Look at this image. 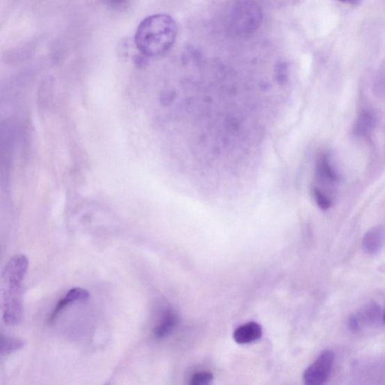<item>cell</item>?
Returning <instances> with one entry per match:
<instances>
[{"instance_id": "obj_7", "label": "cell", "mask_w": 385, "mask_h": 385, "mask_svg": "<svg viewBox=\"0 0 385 385\" xmlns=\"http://www.w3.org/2000/svg\"><path fill=\"white\" fill-rule=\"evenodd\" d=\"M90 297L88 291L81 288H74L70 289L65 296L59 300L56 305L54 311L49 318V323L51 324L55 321L63 310L72 303L81 301V300H87Z\"/></svg>"}, {"instance_id": "obj_4", "label": "cell", "mask_w": 385, "mask_h": 385, "mask_svg": "<svg viewBox=\"0 0 385 385\" xmlns=\"http://www.w3.org/2000/svg\"><path fill=\"white\" fill-rule=\"evenodd\" d=\"M335 355L331 350H325L317 356L315 361L308 366L304 375V381L308 385L324 384L333 368Z\"/></svg>"}, {"instance_id": "obj_12", "label": "cell", "mask_w": 385, "mask_h": 385, "mask_svg": "<svg viewBox=\"0 0 385 385\" xmlns=\"http://www.w3.org/2000/svg\"><path fill=\"white\" fill-rule=\"evenodd\" d=\"M25 346V342L22 340L17 339V338L5 336L1 334V354L6 355L10 354L18 350H21Z\"/></svg>"}, {"instance_id": "obj_18", "label": "cell", "mask_w": 385, "mask_h": 385, "mask_svg": "<svg viewBox=\"0 0 385 385\" xmlns=\"http://www.w3.org/2000/svg\"><path fill=\"white\" fill-rule=\"evenodd\" d=\"M338 1L352 6H358L360 4L361 0H338Z\"/></svg>"}, {"instance_id": "obj_1", "label": "cell", "mask_w": 385, "mask_h": 385, "mask_svg": "<svg viewBox=\"0 0 385 385\" xmlns=\"http://www.w3.org/2000/svg\"><path fill=\"white\" fill-rule=\"evenodd\" d=\"M29 267L24 255H17L8 262L1 278L3 320L8 326H17L23 316V281Z\"/></svg>"}, {"instance_id": "obj_2", "label": "cell", "mask_w": 385, "mask_h": 385, "mask_svg": "<svg viewBox=\"0 0 385 385\" xmlns=\"http://www.w3.org/2000/svg\"><path fill=\"white\" fill-rule=\"evenodd\" d=\"M177 32L176 23L171 16H149L137 28L134 39L136 48L146 57H158L173 48Z\"/></svg>"}, {"instance_id": "obj_8", "label": "cell", "mask_w": 385, "mask_h": 385, "mask_svg": "<svg viewBox=\"0 0 385 385\" xmlns=\"http://www.w3.org/2000/svg\"><path fill=\"white\" fill-rule=\"evenodd\" d=\"M262 327L256 322H249L238 327L233 333V339L238 344H248L260 339Z\"/></svg>"}, {"instance_id": "obj_11", "label": "cell", "mask_w": 385, "mask_h": 385, "mask_svg": "<svg viewBox=\"0 0 385 385\" xmlns=\"http://www.w3.org/2000/svg\"><path fill=\"white\" fill-rule=\"evenodd\" d=\"M381 315L380 306L375 303H370L361 309L355 317L358 319L360 327L361 325H372L379 322Z\"/></svg>"}, {"instance_id": "obj_3", "label": "cell", "mask_w": 385, "mask_h": 385, "mask_svg": "<svg viewBox=\"0 0 385 385\" xmlns=\"http://www.w3.org/2000/svg\"><path fill=\"white\" fill-rule=\"evenodd\" d=\"M262 13L253 0H239L231 9L230 25L233 32L241 37L255 34L261 26Z\"/></svg>"}, {"instance_id": "obj_10", "label": "cell", "mask_w": 385, "mask_h": 385, "mask_svg": "<svg viewBox=\"0 0 385 385\" xmlns=\"http://www.w3.org/2000/svg\"><path fill=\"white\" fill-rule=\"evenodd\" d=\"M178 321V317L174 312H166L155 328L154 335L156 339L162 340L170 335L175 328Z\"/></svg>"}, {"instance_id": "obj_19", "label": "cell", "mask_w": 385, "mask_h": 385, "mask_svg": "<svg viewBox=\"0 0 385 385\" xmlns=\"http://www.w3.org/2000/svg\"><path fill=\"white\" fill-rule=\"evenodd\" d=\"M110 1L113 3L120 4L125 2V0H110Z\"/></svg>"}, {"instance_id": "obj_9", "label": "cell", "mask_w": 385, "mask_h": 385, "mask_svg": "<svg viewBox=\"0 0 385 385\" xmlns=\"http://www.w3.org/2000/svg\"><path fill=\"white\" fill-rule=\"evenodd\" d=\"M384 240V230L382 227H374L366 232L363 239V251L368 255H375L382 249Z\"/></svg>"}, {"instance_id": "obj_14", "label": "cell", "mask_w": 385, "mask_h": 385, "mask_svg": "<svg viewBox=\"0 0 385 385\" xmlns=\"http://www.w3.org/2000/svg\"><path fill=\"white\" fill-rule=\"evenodd\" d=\"M313 196L315 201L318 206L322 210H327L331 208L333 201L332 197L315 187L313 189Z\"/></svg>"}, {"instance_id": "obj_20", "label": "cell", "mask_w": 385, "mask_h": 385, "mask_svg": "<svg viewBox=\"0 0 385 385\" xmlns=\"http://www.w3.org/2000/svg\"><path fill=\"white\" fill-rule=\"evenodd\" d=\"M384 324H385V314H384Z\"/></svg>"}, {"instance_id": "obj_6", "label": "cell", "mask_w": 385, "mask_h": 385, "mask_svg": "<svg viewBox=\"0 0 385 385\" xmlns=\"http://www.w3.org/2000/svg\"><path fill=\"white\" fill-rule=\"evenodd\" d=\"M377 116L372 110H363L354 125V134L356 137H368L377 125Z\"/></svg>"}, {"instance_id": "obj_16", "label": "cell", "mask_w": 385, "mask_h": 385, "mask_svg": "<svg viewBox=\"0 0 385 385\" xmlns=\"http://www.w3.org/2000/svg\"><path fill=\"white\" fill-rule=\"evenodd\" d=\"M276 78L280 84H284L288 79V67L285 63H279L277 65Z\"/></svg>"}, {"instance_id": "obj_17", "label": "cell", "mask_w": 385, "mask_h": 385, "mask_svg": "<svg viewBox=\"0 0 385 385\" xmlns=\"http://www.w3.org/2000/svg\"><path fill=\"white\" fill-rule=\"evenodd\" d=\"M347 325H349V328L350 329V331L353 332L359 331V329L361 328L358 319H356L355 315H352L349 317V322H347Z\"/></svg>"}, {"instance_id": "obj_5", "label": "cell", "mask_w": 385, "mask_h": 385, "mask_svg": "<svg viewBox=\"0 0 385 385\" xmlns=\"http://www.w3.org/2000/svg\"><path fill=\"white\" fill-rule=\"evenodd\" d=\"M315 177L317 184H320V187H317L324 193H326L325 190H333L339 182L340 177L332 164L330 154L324 152L318 157Z\"/></svg>"}, {"instance_id": "obj_15", "label": "cell", "mask_w": 385, "mask_h": 385, "mask_svg": "<svg viewBox=\"0 0 385 385\" xmlns=\"http://www.w3.org/2000/svg\"><path fill=\"white\" fill-rule=\"evenodd\" d=\"M213 380V375L210 372H196L193 375L191 384L193 385H205L210 384Z\"/></svg>"}, {"instance_id": "obj_13", "label": "cell", "mask_w": 385, "mask_h": 385, "mask_svg": "<svg viewBox=\"0 0 385 385\" xmlns=\"http://www.w3.org/2000/svg\"><path fill=\"white\" fill-rule=\"evenodd\" d=\"M373 93L380 99H385V62L382 64L373 84Z\"/></svg>"}]
</instances>
